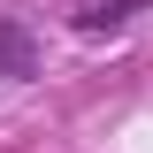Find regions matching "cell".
<instances>
[{
  "instance_id": "1",
  "label": "cell",
  "mask_w": 153,
  "mask_h": 153,
  "mask_svg": "<svg viewBox=\"0 0 153 153\" xmlns=\"http://www.w3.org/2000/svg\"><path fill=\"white\" fill-rule=\"evenodd\" d=\"M31 69H38V38L16 16H0V76H31Z\"/></svg>"
},
{
  "instance_id": "2",
  "label": "cell",
  "mask_w": 153,
  "mask_h": 153,
  "mask_svg": "<svg viewBox=\"0 0 153 153\" xmlns=\"http://www.w3.org/2000/svg\"><path fill=\"white\" fill-rule=\"evenodd\" d=\"M130 8H146V0H92V8H84V23H92V31H100V23H123V16H130Z\"/></svg>"
}]
</instances>
